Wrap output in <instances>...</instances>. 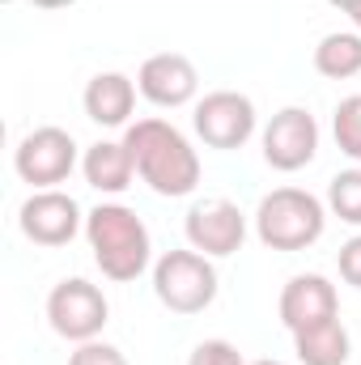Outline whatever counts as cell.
<instances>
[{"instance_id": "cell-1", "label": "cell", "mask_w": 361, "mask_h": 365, "mask_svg": "<svg viewBox=\"0 0 361 365\" xmlns=\"http://www.w3.org/2000/svg\"><path fill=\"white\" fill-rule=\"evenodd\" d=\"M123 145L136 158L141 179L149 182L158 195H187L200 182V158L187 145L179 128H171L166 119H136L123 136Z\"/></svg>"}, {"instance_id": "cell-2", "label": "cell", "mask_w": 361, "mask_h": 365, "mask_svg": "<svg viewBox=\"0 0 361 365\" xmlns=\"http://www.w3.org/2000/svg\"><path fill=\"white\" fill-rule=\"evenodd\" d=\"M86 234H90L93 259L102 276L111 280H136L149 264V230L145 221L123 208V204H98L86 217Z\"/></svg>"}, {"instance_id": "cell-3", "label": "cell", "mask_w": 361, "mask_h": 365, "mask_svg": "<svg viewBox=\"0 0 361 365\" xmlns=\"http://www.w3.org/2000/svg\"><path fill=\"white\" fill-rule=\"evenodd\" d=\"M255 230L272 251H306L323 234V204L302 187H276L260 200Z\"/></svg>"}, {"instance_id": "cell-4", "label": "cell", "mask_w": 361, "mask_h": 365, "mask_svg": "<svg viewBox=\"0 0 361 365\" xmlns=\"http://www.w3.org/2000/svg\"><path fill=\"white\" fill-rule=\"evenodd\" d=\"M153 289L175 314H195L217 297V268L200 251H166L153 268Z\"/></svg>"}, {"instance_id": "cell-5", "label": "cell", "mask_w": 361, "mask_h": 365, "mask_svg": "<svg viewBox=\"0 0 361 365\" xmlns=\"http://www.w3.org/2000/svg\"><path fill=\"white\" fill-rule=\"evenodd\" d=\"M106 314H111V306H106L102 289L90 284V280H81V276L60 280L47 293V319H51V327L64 340H77V344L93 340L106 327Z\"/></svg>"}, {"instance_id": "cell-6", "label": "cell", "mask_w": 361, "mask_h": 365, "mask_svg": "<svg viewBox=\"0 0 361 365\" xmlns=\"http://www.w3.org/2000/svg\"><path fill=\"white\" fill-rule=\"evenodd\" d=\"M17 175L26 182H34V187H56V182H64L73 175V166H77V140L64 132V128H34L21 145H17Z\"/></svg>"}, {"instance_id": "cell-7", "label": "cell", "mask_w": 361, "mask_h": 365, "mask_svg": "<svg viewBox=\"0 0 361 365\" xmlns=\"http://www.w3.org/2000/svg\"><path fill=\"white\" fill-rule=\"evenodd\" d=\"M195 132L204 136L208 149H238L255 132V106L247 93L213 90L195 106Z\"/></svg>"}, {"instance_id": "cell-8", "label": "cell", "mask_w": 361, "mask_h": 365, "mask_svg": "<svg viewBox=\"0 0 361 365\" xmlns=\"http://www.w3.org/2000/svg\"><path fill=\"white\" fill-rule=\"evenodd\" d=\"M315 149H319V123H315L310 110L285 106V110L272 115L268 132H264V158H268V166L293 175V170H302L315 158Z\"/></svg>"}, {"instance_id": "cell-9", "label": "cell", "mask_w": 361, "mask_h": 365, "mask_svg": "<svg viewBox=\"0 0 361 365\" xmlns=\"http://www.w3.org/2000/svg\"><path fill=\"white\" fill-rule=\"evenodd\" d=\"M21 230H26V238L30 242H39V247H64V242H73L77 238V230H81V208H77V200L73 195H64V191H34L26 204H21Z\"/></svg>"}, {"instance_id": "cell-10", "label": "cell", "mask_w": 361, "mask_h": 365, "mask_svg": "<svg viewBox=\"0 0 361 365\" xmlns=\"http://www.w3.org/2000/svg\"><path fill=\"white\" fill-rule=\"evenodd\" d=\"M187 238L204 255H234L247 238V217L230 200H200L187 212Z\"/></svg>"}, {"instance_id": "cell-11", "label": "cell", "mask_w": 361, "mask_h": 365, "mask_svg": "<svg viewBox=\"0 0 361 365\" xmlns=\"http://www.w3.org/2000/svg\"><path fill=\"white\" fill-rule=\"evenodd\" d=\"M136 86H141V93L149 102H158V106H183L195 93L200 77H195V64L187 56H179V51H158V56H149L141 64Z\"/></svg>"}, {"instance_id": "cell-12", "label": "cell", "mask_w": 361, "mask_h": 365, "mask_svg": "<svg viewBox=\"0 0 361 365\" xmlns=\"http://www.w3.org/2000/svg\"><path fill=\"white\" fill-rule=\"evenodd\" d=\"M323 319H336V289L327 276H293L285 289H280V323L289 331H302L310 323H323Z\"/></svg>"}, {"instance_id": "cell-13", "label": "cell", "mask_w": 361, "mask_h": 365, "mask_svg": "<svg viewBox=\"0 0 361 365\" xmlns=\"http://www.w3.org/2000/svg\"><path fill=\"white\" fill-rule=\"evenodd\" d=\"M132 106H136V86L123 73H98L86 86V115L93 123H102V128L128 123Z\"/></svg>"}, {"instance_id": "cell-14", "label": "cell", "mask_w": 361, "mask_h": 365, "mask_svg": "<svg viewBox=\"0 0 361 365\" xmlns=\"http://www.w3.org/2000/svg\"><path fill=\"white\" fill-rule=\"evenodd\" d=\"M293 349H298L302 365H345L349 361V331L340 319H323V323L293 331Z\"/></svg>"}, {"instance_id": "cell-15", "label": "cell", "mask_w": 361, "mask_h": 365, "mask_svg": "<svg viewBox=\"0 0 361 365\" xmlns=\"http://www.w3.org/2000/svg\"><path fill=\"white\" fill-rule=\"evenodd\" d=\"M132 175H136V158H132L128 145H115V140L90 145V153H86V179H90V187H98V191H123L132 182Z\"/></svg>"}, {"instance_id": "cell-16", "label": "cell", "mask_w": 361, "mask_h": 365, "mask_svg": "<svg viewBox=\"0 0 361 365\" xmlns=\"http://www.w3.org/2000/svg\"><path fill=\"white\" fill-rule=\"evenodd\" d=\"M315 68L332 81L357 77L361 73V38L357 34H323V43L315 47Z\"/></svg>"}, {"instance_id": "cell-17", "label": "cell", "mask_w": 361, "mask_h": 365, "mask_svg": "<svg viewBox=\"0 0 361 365\" xmlns=\"http://www.w3.org/2000/svg\"><path fill=\"white\" fill-rule=\"evenodd\" d=\"M327 204L340 221L361 225V170H340L327 182Z\"/></svg>"}, {"instance_id": "cell-18", "label": "cell", "mask_w": 361, "mask_h": 365, "mask_svg": "<svg viewBox=\"0 0 361 365\" xmlns=\"http://www.w3.org/2000/svg\"><path fill=\"white\" fill-rule=\"evenodd\" d=\"M336 145H340L349 158L361 162V93L345 98V102L336 106Z\"/></svg>"}, {"instance_id": "cell-19", "label": "cell", "mask_w": 361, "mask_h": 365, "mask_svg": "<svg viewBox=\"0 0 361 365\" xmlns=\"http://www.w3.org/2000/svg\"><path fill=\"white\" fill-rule=\"evenodd\" d=\"M187 365H247V361H243V353L230 340H204V344L191 349Z\"/></svg>"}, {"instance_id": "cell-20", "label": "cell", "mask_w": 361, "mask_h": 365, "mask_svg": "<svg viewBox=\"0 0 361 365\" xmlns=\"http://www.w3.org/2000/svg\"><path fill=\"white\" fill-rule=\"evenodd\" d=\"M68 365H128V361H123V353H119L115 344L86 340V344H77V353L68 357Z\"/></svg>"}, {"instance_id": "cell-21", "label": "cell", "mask_w": 361, "mask_h": 365, "mask_svg": "<svg viewBox=\"0 0 361 365\" xmlns=\"http://www.w3.org/2000/svg\"><path fill=\"white\" fill-rule=\"evenodd\" d=\"M340 276H345L349 284H357V289H361V234H357V238H349V242L340 247Z\"/></svg>"}, {"instance_id": "cell-22", "label": "cell", "mask_w": 361, "mask_h": 365, "mask_svg": "<svg viewBox=\"0 0 361 365\" xmlns=\"http://www.w3.org/2000/svg\"><path fill=\"white\" fill-rule=\"evenodd\" d=\"M332 4H336L340 13H349V17H353V21L361 26V0H332Z\"/></svg>"}, {"instance_id": "cell-23", "label": "cell", "mask_w": 361, "mask_h": 365, "mask_svg": "<svg viewBox=\"0 0 361 365\" xmlns=\"http://www.w3.org/2000/svg\"><path fill=\"white\" fill-rule=\"evenodd\" d=\"M251 365H285V361H251Z\"/></svg>"}]
</instances>
